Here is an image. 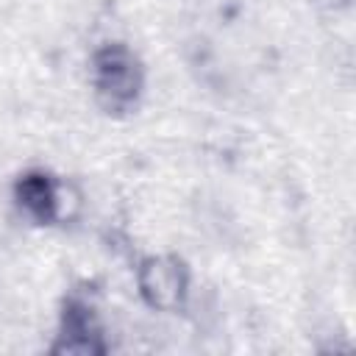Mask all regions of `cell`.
I'll list each match as a JSON object with an SVG mask.
<instances>
[{"label": "cell", "mask_w": 356, "mask_h": 356, "mask_svg": "<svg viewBox=\"0 0 356 356\" xmlns=\"http://www.w3.org/2000/svg\"><path fill=\"white\" fill-rule=\"evenodd\" d=\"M92 86L108 111H125L142 92V67L122 44H106L92 58Z\"/></svg>", "instance_id": "obj_1"}, {"label": "cell", "mask_w": 356, "mask_h": 356, "mask_svg": "<svg viewBox=\"0 0 356 356\" xmlns=\"http://www.w3.org/2000/svg\"><path fill=\"white\" fill-rule=\"evenodd\" d=\"M136 286L147 306L178 312L189 295V273L175 256H147L136 270Z\"/></svg>", "instance_id": "obj_2"}, {"label": "cell", "mask_w": 356, "mask_h": 356, "mask_svg": "<svg viewBox=\"0 0 356 356\" xmlns=\"http://www.w3.org/2000/svg\"><path fill=\"white\" fill-rule=\"evenodd\" d=\"M103 350V334L100 325L86 303H72L64 314V328L58 334L56 353L67 356H95Z\"/></svg>", "instance_id": "obj_3"}, {"label": "cell", "mask_w": 356, "mask_h": 356, "mask_svg": "<svg viewBox=\"0 0 356 356\" xmlns=\"http://www.w3.org/2000/svg\"><path fill=\"white\" fill-rule=\"evenodd\" d=\"M17 200L28 217L39 222H53V178L31 172L17 184Z\"/></svg>", "instance_id": "obj_4"}]
</instances>
